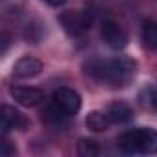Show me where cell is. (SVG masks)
Segmentation results:
<instances>
[{
  "instance_id": "30bf717a",
  "label": "cell",
  "mask_w": 157,
  "mask_h": 157,
  "mask_svg": "<svg viewBox=\"0 0 157 157\" xmlns=\"http://www.w3.org/2000/svg\"><path fill=\"white\" fill-rule=\"evenodd\" d=\"M85 124H87V128L91 129V131H105V129H109V126L113 124L111 120H109V117H107V113H102V111H91L89 115H87V118H85Z\"/></svg>"
},
{
  "instance_id": "3957f363",
  "label": "cell",
  "mask_w": 157,
  "mask_h": 157,
  "mask_svg": "<svg viewBox=\"0 0 157 157\" xmlns=\"http://www.w3.org/2000/svg\"><path fill=\"white\" fill-rule=\"evenodd\" d=\"M52 105L63 113L65 117H74L80 113L82 109V98L74 89H68V87H59L54 91L52 94Z\"/></svg>"
},
{
  "instance_id": "8fae6325",
  "label": "cell",
  "mask_w": 157,
  "mask_h": 157,
  "mask_svg": "<svg viewBox=\"0 0 157 157\" xmlns=\"http://www.w3.org/2000/svg\"><path fill=\"white\" fill-rule=\"evenodd\" d=\"M140 35H142V43L148 48L157 50V22H144Z\"/></svg>"
},
{
  "instance_id": "ba28073f",
  "label": "cell",
  "mask_w": 157,
  "mask_h": 157,
  "mask_svg": "<svg viewBox=\"0 0 157 157\" xmlns=\"http://www.w3.org/2000/svg\"><path fill=\"white\" fill-rule=\"evenodd\" d=\"M41 72H43V63L32 56H24L13 65V76L21 78V80H28V78H33Z\"/></svg>"
},
{
  "instance_id": "9a60e30c",
  "label": "cell",
  "mask_w": 157,
  "mask_h": 157,
  "mask_svg": "<svg viewBox=\"0 0 157 157\" xmlns=\"http://www.w3.org/2000/svg\"><path fill=\"white\" fill-rule=\"evenodd\" d=\"M46 4H50V6H54V8H59V6H63L65 4V0H44Z\"/></svg>"
},
{
  "instance_id": "4fadbf2b",
  "label": "cell",
  "mask_w": 157,
  "mask_h": 157,
  "mask_svg": "<svg viewBox=\"0 0 157 157\" xmlns=\"http://www.w3.org/2000/svg\"><path fill=\"white\" fill-rule=\"evenodd\" d=\"M140 100L144 105L151 107V109H157V87H148L144 89V93L140 94Z\"/></svg>"
},
{
  "instance_id": "8992f818",
  "label": "cell",
  "mask_w": 157,
  "mask_h": 157,
  "mask_svg": "<svg viewBox=\"0 0 157 157\" xmlns=\"http://www.w3.org/2000/svg\"><path fill=\"white\" fill-rule=\"evenodd\" d=\"M10 94L13 100L24 107H35L44 102V93L37 87H26V85H13L10 89Z\"/></svg>"
},
{
  "instance_id": "6da1fadb",
  "label": "cell",
  "mask_w": 157,
  "mask_h": 157,
  "mask_svg": "<svg viewBox=\"0 0 157 157\" xmlns=\"http://www.w3.org/2000/svg\"><path fill=\"white\" fill-rule=\"evenodd\" d=\"M85 76L94 80L100 85L118 89L126 87L137 72V63L129 57H105V59H93L83 67Z\"/></svg>"
},
{
  "instance_id": "52a82bcc",
  "label": "cell",
  "mask_w": 157,
  "mask_h": 157,
  "mask_svg": "<svg viewBox=\"0 0 157 157\" xmlns=\"http://www.w3.org/2000/svg\"><path fill=\"white\" fill-rule=\"evenodd\" d=\"M2 133H10V131H24L30 126V120L13 105H2Z\"/></svg>"
},
{
  "instance_id": "5bb4252c",
  "label": "cell",
  "mask_w": 157,
  "mask_h": 157,
  "mask_svg": "<svg viewBox=\"0 0 157 157\" xmlns=\"http://www.w3.org/2000/svg\"><path fill=\"white\" fill-rule=\"evenodd\" d=\"M0 153H2V157H10V155H13L15 153V148L10 144V140H2L0 142Z\"/></svg>"
},
{
  "instance_id": "277c9868",
  "label": "cell",
  "mask_w": 157,
  "mask_h": 157,
  "mask_svg": "<svg viewBox=\"0 0 157 157\" xmlns=\"http://www.w3.org/2000/svg\"><path fill=\"white\" fill-rule=\"evenodd\" d=\"M59 24L68 35H82L93 24V15L87 10L82 11H63L59 15Z\"/></svg>"
},
{
  "instance_id": "7c38bea8",
  "label": "cell",
  "mask_w": 157,
  "mask_h": 157,
  "mask_svg": "<svg viewBox=\"0 0 157 157\" xmlns=\"http://www.w3.org/2000/svg\"><path fill=\"white\" fill-rule=\"evenodd\" d=\"M78 153L83 155V157H94L100 153V146L96 140H91V139H82L78 142Z\"/></svg>"
},
{
  "instance_id": "7a4b0ae2",
  "label": "cell",
  "mask_w": 157,
  "mask_h": 157,
  "mask_svg": "<svg viewBox=\"0 0 157 157\" xmlns=\"http://www.w3.org/2000/svg\"><path fill=\"white\" fill-rule=\"evenodd\" d=\"M118 148L126 153H157V131L151 128H133L118 137Z\"/></svg>"
},
{
  "instance_id": "5b68a950",
  "label": "cell",
  "mask_w": 157,
  "mask_h": 157,
  "mask_svg": "<svg viewBox=\"0 0 157 157\" xmlns=\"http://www.w3.org/2000/svg\"><path fill=\"white\" fill-rule=\"evenodd\" d=\"M102 39L107 46H111L113 50H122L128 46V33L115 22V21H104L102 28H100Z\"/></svg>"
},
{
  "instance_id": "9c48e42d",
  "label": "cell",
  "mask_w": 157,
  "mask_h": 157,
  "mask_svg": "<svg viewBox=\"0 0 157 157\" xmlns=\"http://www.w3.org/2000/svg\"><path fill=\"white\" fill-rule=\"evenodd\" d=\"M107 117L113 124H128L133 120V109L124 102H113L107 107Z\"/></svg>"
}]
</instances>
